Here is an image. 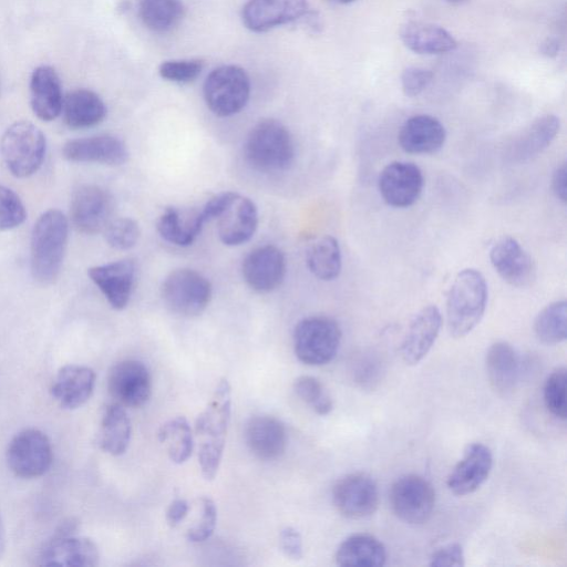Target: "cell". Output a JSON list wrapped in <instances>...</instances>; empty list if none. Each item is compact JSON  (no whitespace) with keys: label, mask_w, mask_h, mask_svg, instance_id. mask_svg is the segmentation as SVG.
<instances>
[{"label":"cell","mask_w":567,"mask_h":567,"mask_svg":"<svg viewBox=\"0 0 567 567\" xmlns=\"http://www.w3.org/2000/svg\"><path fill=\"white\" fill-rule=\"evenodd\" d=\"M310 11L307 0H248L241 10L243 23L252 32L302 20Z\"/></svg>","instance_id":"16"},{"label":"cell","mask_w":567,"mask_h":567,"mask_svg":"<svg viewBox=\"0 0 567 567\" xmlns=\"http://www.w3.org/2000/svg\"><path fill=\"white\" fill-rule=\"evenodd\" d=\"M215 219L220 241L227 246H238L254 236L258 226V210L250 198L229 192Z\"/></svg>","instance_id":"15"},{"label":"cell","mask_w":567,"mask_h":567,"mask_svg":"<svg viewBox=\"0 0 567 567\" xmlns=\"http://www.w3.org/2000/svg\"><path fill=\"white\" fill-rule=\"evenodd\" d=\"M492 467L491 450L480 442L468 444L463 457L449 475L447 486L455 495H468L485 483Z\"/></svg>","instance_id":"21"},{"label":"cell","mask_w":567,"mask_h":567,"mask_svg":"<svg viewBox=\"0 0 567 567\" xmlns=\"http://www.w3.org/2000/svg\"><path fill=\"white\" fill-rule=\"evenodd\" d=\"M390 504L398 518L411 525H421L432 516L435 492L424 477L406 474L391 486Z\"/></svg>","instance_id":"9"},{"label":"cell","mask_w":567,"mask_h":567,"mask_svg":"<svg viewBox=\"0 0 567 567\" xmlns=\"http://www.w3.org/2000/svg\"><path fill=\"white\" fill-rule=\"evenodd\" d=\"M432 78V72L424 68H406L401 74L402 91L409 97L417 96L429 86Z\"/></svg>","instance_id":"45"},{"label":"cell","mask_w":567,"mask_h":567,"mask_svg":"<svg viewBox=\"0 0 567 567\" xmlns=\"http://www.w3.org/2000/svg\"><path fill=\"white\" fill-rule=\"evenodd\" d=\"M205 224L202 209L181 212L168 207L157 220V231L164 240L185 247L193 244Z\"/></svg>","instance_id":"33"},{"label":"cell","mask_w":567,"mask_h":567,"mask_svg":"<svg viewBox=\"0 0 567 567\" xmlns=\"http://www.w3.org/2000/svg\"><path fill=\"white\" fill-rule=\"evenodd\" d=\"M231 412V388L221 379L205 408L195 422L198 441V463L205 480L215 478L223 452Z\"/></svg>","instance_id":"1"},{"label":"cell","mask_w":567,"mask_h":567,"mask_svg":"<svg viewBox=\"0 0 567 567\" xmlns=\"http://www.w3.org/2000/svg\"><path fill=\"white\" fill-rule=\"evenodd\" d=\"M332 501L347 518L371 516L379 505V489L374 480L364 473H351L340 478L332 488Z\"/></svg>","instance_id":"12"},{"label":"cell","mask_w":567,"mask_h":567,"mask_svg":"<svg viewBox=\"0 0 567 567\" xmlns=\"http://www.w3.org/2000/svg\"><path fill=\"white\" fill-rule=\"evenodd\" d=\"M333 1H336L338 3L347 4V3L353 2L354 0H333Z\"/></svg>","instance_id":"53"},{"label":"cell","mask_w":567,"mask_h":567,"mask_svg":"<svg viewBox=\"0 0 567 567\" xmlns=\"http://www.w3.org/2000/svg\"><path fill=\"white\" fill-rule=\"evenodd\" d=\"M62 113L70 128H87L101 123L106 115V106L95 92L76 89L63 99Z\"/></svg>","instance_id":"31"},{"label":"cell","mask_w":567,"mask_h":567,"mask_svg":"<svg viewBox=\"0 0 567 567\" xmlns=\"http://www.w3.org/2000/svg\"><path fill=\"white\" fill-rule=\"evenodd\" d=\"M341 342V329L336 320L326 316H312L298 322L293 331L296 357L308 365H323L337 354Z\"/></svg>","instance_id":"6"},{"label":"cell","mask_w":567,"mask_h":567,"mask_svg":"<svg viewBox=\"0 0 567 567\" xmlns=\"http://www.w3.org/2000/svg\"><path fill=\"white\" fill-rule=\"evenodd\" d=\"M293 390L298 398L308 404L317 414L327 415L332 411V399L317 378L311 375L298 377L293 382Z\"/></svg>","instance_id":"39"},{"label":"cell","mask_w":567,"mask_h":567,"mask_svg":"<svg viewBox=\"0 0 567 567\" xmlns=\"http://www.w3.org/2000/svg\"><path fill=\"white\" fill-rule=\"evenodd\" d=\"M63 99L56 71L49 65L35 68L30 79V103L33 113L42 121H52L61 114Z\"/></svg>","instance_id":"26"},{"label":"cell","mask_w":567,"mask_h":567,"mask_svg":"<svg viewBox=\"0 0 567 567\" xmlns=\"http://www.w3.org/2000/svg\"><path fill=\"white\" fill-rule=\"evenodd\" d=\"M217 523V508L214 501L205 496L202 498L200 518L194 524L186 534L192 543H202L208 539L215 530Z\"/></svg>","instance_id":"44"},{"label":"cell","mask_w":567,"mask_h":567,"mask_svg":"<svg viewBox=\"0 0 567 567\" xmlns=\"http://www.w3.org/2000/svg\"><path fill=\"white\" fill-rule=\"evenodd\" d=\"M53 461L49 437L37 429H25L13 436L7 449V462L19 477L34 478L47 473Z\"/></svg>","instance_id":"10"},{"label":"cell","mask_w":567,"mask_h":567,"mask_svg":"<svg viewBox=\"0 0 567 567\" xmlns=\"http://www.w3.org/2000/svg\"><path fill=\"white\" fill-rule=\"evenodd\" d=\"M245 441L250 452L260 460L280 457L287 446L285 425L271 415H256L245 426Z\"/></svg>","instance_id":"25"},{"label":"cell","mask_w":567,"mask_h":567,"mask_svg":"<svg viewBox=\"0 0 567 567\" xmlns=\"http://www.w3.org/2000/svg\"><path fill=\"white\" fill-rule=\"evenodd\" d=\"M241 271L245 281L252 290L270 292L284 281L285 255L272 245L257 247L245 257Z\"/></svg>","instance_id":"18"},{"label":"cell","mask_w":567,"mask_h":567,"mask_svg":"<svg viewBox=\"0 0 567 567\" xmlns=\"http://www.w3.org/2000/svg\"><path fill=\"white\" fill-rule=\"evenodd\" d=\"M103 231L107 245L117 250L131 249L141 235L138 224L128 217L112 219Z\"/></svg>","instance_id":"41"},{"label":"cell","mask_w":567,"mask_h":567,"mask_svg":"<svg viewBox=\"0 0 567 567\" xmlns=\"http://www.w3.org/2000/svg\"><path fill=\"white\" fill-rule=\"evenodd\" d=\"M131 435V420L124 406L116 402L105 406L96 436L100 449L114 456L122 455L128 447Z\"/></svg>","instance_id":"32"},{"label":"cell","mask_w":567,"mask_h":567,"mask_svg":"<svg viewBox=\"0 0 567 567\" xmlns=\"http://www.w3.org/2000/svg\"><path fill=\"white\" fill-rule=\"evenodd\" d=\"M489 259L496 272L511 286L527 287L536 278L532 256L511 236H503L493 244Z\"/></svg>","instance_id":"17"},{"label":"cell","mask_w":567,"mask_h":567,"mask_svg":"<svg viewBox=\"0 0 567 567\" xmlns=\"http://www.w3.org/2000/svg\"><path fill=\"white\" fill-rule=\"evenodd\" d=\"M68 236L69 221L62 212L49 209L38 218L30 240V267L35 281L48 285L58 278Z\"/></svg>","instance_id":"2"},{"label":"cell","mask_w":567,"mask_h":567,"mask_svg":"<svg viewBox=\"0 0 567 567\" xmlns=\"http://www.w3.org/2000/svg\"><path fill=\"white\" fill-rule=\"evenodd\" d=\"M189 506L186 499L175 498L166 509V522L171 527L179 525L187 516Z\"/></svg>","instance_id":"48"},{"label":"cell","mask_w":567,"mask_h":567,"mask_svg":"<svg viewBox=\"0 0 567 567\" xmlns=\"http://www.w3.org/2000/svg\"><path fill=\"white\" fill-rule=\"evenodd\" d=\"M87 275L112 308L122 310L127 306L136 275L133 260L123 259L94 266L87 270Z\"/></svg>","instance_id":"20"},{"label":"cell","mask_w":567,"mask_h":567,"mask_svg":"<svg viewBox=\"0 0 567 567\" xmlns=\"http://www.w3.org/2000/svg\"><path fill=\"white\" fill-rule=\"evenodd\" d=\"M560 50V42L557 38H547L539 47V51L547 58H554Z\"/></svg>","instance_id":"50"},{"label":"cell","mask_w":567,"mask_h":567,"mask_svg":"<svg viewBox=\"0 0 567 567\" xmlns=\"http://www.w3.org/2000/svg\"><path fill=\"white\" fill-rule=\"evenodd\" d=\"M100 554L94 542L85 537L54 535L40 555L43 566L93 567Z\"/></svg>","instance_id":"22"},{"label":"cell","mask_w":567,"mask_h":567,"mask_svg":"<svg viewBox=\"0 0 567 567\" xmlns=\"http://www.w3.org/2000/svg\"><path fill=\"white\" fill-rule=\"evenodd\" d=\"M27 217L20 197L10 188L0 185V231L20 226Z\"/></svg>","instance_id":"42"},{"label":"cell","mask_w":567,"mask_h":567,"mask_svg":"<svg viewBox=\"0 0 567 567\" xmlns=\"http://www.w3.org/2000/svg\"><path fill=\"white\" fill-rule=\"evenodd\" d=\"M62 155L72 163H99L111 166L123 165L128 159L126 144L110 134L71 140L63 145Z\"/></svg>","instance_id":"19"},{"label":"cell","mask_w":567,"mask_h":567,"mask_svg":"<svg viewBox=\"0 0 567 567\" xmlns=\"http://www.w3.org/2000/svg\"><path fill=\"white\" fill-rule=\"evenodd\" d=\"M47 141L42 131L27 121L10 125L0 141V154L8 171L16 177L33 175L45 157Z\"/></svg>","instance_id":"5"},{"label":"cell","mask_w":567,"mask_h":567,"mask_svg":"<svg viewBox=\"0 0 567 567\" xmlns=\"http://www.w3.org/2000/svg\"><path fill=\"white\" fill-rule=\"evenodd\" d=\"M159 443L166 450L173 463L186 462L194 450V434L184 416H176L165 422L157 432Z\"/></svg>","instance_id":"37"},{"label":"cell","mask_w":567,"mask_h":567,"mask_svg":"<svg viewBox=\"0 0 567 567\" xmlns=\"http://www.w3.org/2000/svg\"><path fill=\"white\" fill-rule=\"evenodd\" d=\"M107 389L115 402L122 406L140 408L152 394L151 373L141 361L117 362L109 372Z\"/></svg>","instance_id":"13"},{"label":"cell","mask_w":567,"mask_h":567,"mask_svg":"<svg viewBox=\"0 0 567 567\" xmlns=\"http://www.w3.org/2000/svg\"><path fill=\"white\" fill-rule=\"evenodd\" d=\"M306 260L310 272L318 279H336L342 266L338 240L330 235L316 239L307 249Z\"/></svg>","instance_id":"35"},{"label":"cell","mask_w":567,"mask_h":567,"mask_svg":"<svg viewBox=\"0 0 567 567\" xmlns=\"http://www.w3.org/2000/svg\"><path fill=\"white\" fill-rule=\"evenodd\" d=\"M247 163L262 173L288 169L295 159V144L289 130L279 121L266 118L258 122L244 144Z\"/></svg>","instance_id":"4"},{"label":"cell","mask_w":567,"mask_h":567,"mask_svg":"<svg viewBox=\"0 0 567 567\" xmlns=\"http://www.w3.org/2000/svg\"><path fill=\"white\" fill-rule=\"evenodd\" d=\"M334 560L339 566H383L386 560V550L384 545L374 536L354 534L339 545Z\"/></svg>","instance_id":"34"},{"label":"cell","mask_w":567,"mask_h":567,"mask_svg":"<svg viewBox=\"0 0 567 567\" xmlns=\"http://www.w3.org/2000/svg\"><path fill=\"white\" fill-rule=\"evenodd\" d=\"M165 306L182 317L199 316L212 298V285L200 272L182 268L169 272L161 287Z\"/></svg>","instance_id":"8"},{"label":"cell","mask_w":567,"mask_h":567,"mask_svg":"<svg viewBox=\"0 0 567 567\" xmlns=\"http://www.w3.org/2000/svg\"><path fill=\"white\" fill-rule=\"evenodd\" d=\"M446 132L435 117L419 114L408 118L399 132L401 148L410 154H432L444 145Z\"/></svg>","instance_id":"27"},{"label":"cell","mask_w":567,"mask_h":567,"mask_svg":"<svg viewBox=\"0 0 567 567\" xmlns=\"http://www.w3.org/2000/svg\"><path fill=\"white\" fill-rule=\"evenodd\" d=\"M203 70V61L198 59L169 60L158 68L159 75L171 82L188 83L194 81Z\"/></svg>","instance_id":"43"},{"label":"cell","mask_w":567,"mask_h":567,"mask_svg":"<svg viewBox=\"0 0 567 567\" xmlns=\"http://www.w3.org/2000/svg\"><path fill=\"white\" fill-rule=\"evenodd\" d=\"M534 332L545 344H557L567 336V303L558 300L546 306L534 321Z\"/></svg>","instance_id":"38"},{"label":"cell","mask_w":567,"mask_h":567,"mask_svg":"<svg viewBox=\"0 0 567 567\" xmlns=\"http://www.w3.org/2000/svg\"><path fill=\"white\" fill-rule=\"evenodd\" d=\"M487 285L476 269L467 268L454 278L446 300L447 329L454 338L470 333L484 316Z\"/></svg>","instance_id":"3"},{"label":"cell","mask_w":567,"mask_h":567,"mask_svg":"<svg viewBox=\"0 0 567 567\" xmlns=\"http://www.w3.org/2000/svg\"><path fill=\"white\" fill-rule=\"evenodd\" d=\"M517 351L506 341L493 343L485 358L488 381L501 395L511 394L520 378L522 364Z\"/></svg>","instance_id":"29"},{"label":"cell","mask_w":567,"mask_h":567,"mask_svg":"<svg viewBox=\"0 0 567 567\" xmlns=\"http://www.w3.org/2000/svg\"><path fill=\"white\" fill-rule=\"evenodd\" d=\"M464 564V551L457 543H451L437 548L430 557V566L462 567Z\"/></svg>","instance_id":"46"},{"label":"cell","mask_w":567,"mask_h":567,"mask_svg":"<svg viewBox=\"0 0 567 567\" xmlns=\"http://www.w3.org/2000/svg\"><path fill=\"white\" fill-rule=\"evenodd\" d=\"M279 544L282 553L293 559L299 560L303 555L302 537L293 527H285L279 535Z\"/></svg>","instance_id":"47"},{"label":"cell","mask_w":567,"mask_h":567,"mask_svg":"<svg viewBox=\"0 0 567 567\" xmlns=\"http://www.w3.org/2000/svg\"><path fill=\"white\" fill-rule=\"evenodd\" d=\"M442 324L436 306L422 308L411 320L401 346V355L406 364H417L429 353Z\"/></svg>","instance_id":"23"},{"label":"cell","mask_w":567,"mask_h":567,"mask_svg":"<svg viewBox=\"0 0 567 567\" xmlns=\"http://www.w3.org/2000/svg\"><path fill=\"white\" fill-rule=\"evenodd\" d=\"M444 1H446L450 4L458 6V4H463V3L467 2L468 0H444Z\"/></svg>","instance_id":"52"},{"label":"cell","mask_w":567,"mask_h":567,"mask_svg":"<svg viewBox=\"0 0 567 567\" xmlns=\"http://www.w3.org/2000/svg\"><path fill=\"white\" fill-rule=\"evenodd\" d=\"M4 550H6V533H4V527H3V523H2V518H1V514H0V559L2 558V556L4 554Z\"/></svg>","instance_id":"51"},{"label":"cell","mask_w":567,"mask_h":567,"mask_svg":"<svg viewBox=\"0 0 567 567\" xmlns=\"http://www.w3.org/2000/svg\"><path fill=\"white\" fill-rule=\"evenodd\" d=\"M403 44L416 54H442L457 47L454 37L443 27L427 22H408L400 31Z\"/></svg>","instance_id":"30"},{"label":"cell","mask_w":567,"mask_h":567,"mask_svg":"<svg viewBox=\"0 0 567 567\" xmlns=\"http://www.w3.org/2000/svg\"><path fill=\"white\" fill-rule=\"evenodd\" d=\"M567 371L564 367L554 370L544 384V403L548 412L560 420H566Z\"/></svg>","instance_id":"40"},{"label":"cell","mask_w":567,"mask_h":567,"mask_svg":"<svg viewBox=\"0 0 567 567\" xmlns=\"http://www.w3.org/2000/svg\"><path fill=\"white\" fill-rule=\"evenodd\" d=\"M185 8L181 0H138V16L153 32L167 33L183 20Z\"/></svg>","instance_id":"36"},{"label":"cell","mask_w":567,"mask_h":567,"mask_svg":"<svg viewBox=\"0 0 567 567\" xmlns=\"http://www.w3.org/2000/svg\"><path fill=\"white\" fill-rule=\"evenodd\" d=\"M203 92L206 105L215 115L231 116L249 100V78L240 66L223 65L207 75Z\"/></svg>","instance_id":"7"},{"label":"cell","mask_w":567,"mask_h":567,"mask_svg":"<svg viewBox=\"0 0 567 567\" xmlns=\"http://www.w3.org/2000/svg\"><path fill=\"white\" fill-rule=\"evenodd\" d=\"M559 127L560 121L554 114L537 117L508 145L507 159L522 163L537 156L550 145Z\"/></svg>","instance_id":"28"},{"label":"cell","mask_w":567,"mask_h":567,"mask_svg":"<svg viewBox=\"0 0 567 567\" xmlns=\"http://www.w3.org/2000/svg\"><path fill=\"white\" fill-rule=\"evenodd\" d=\"M551 188L555 196L566 203L567 200V166L566 163L560 164L554 172L551 178Z\"/></svg>","instance_id":"49"},{"label":"cell","mask_w":567,"mask_h":567,"mask_svg":"<svg viewBox=\"0 0 567 567\" xmlns=\"http://www.w3.org/2000/svg\"><path fill=\"white\" fill-rule=\"evenodd\" d=\"M378 184L380 194L388 205L404 208L417 200L424 179L420 167L414 163L396 161L381 171Z\"/></svg>","instance_id":"14"},{"label":"cell","mask_w":567,"mask_h":567,"mask_svg":"<svg viewBox=\"0 0 567 567\" xmlns=\"http://www.w3.org/2000/svg\"><path fill=\"white\" fill-rule=\"evenodd\" d=\"M113 213L112 195L99 185H80L71 195L70 219L79 233L94 235L103 231L113 219Z\"/></svg>","instance_id":"11"},{"label":"cell","mask_w":567,"mask_h":567,"mask_svg":"<svg viewBox=\"0 0 567 567\" xmlns=\"http://www.w3.org/2000/svg\"><path fill=\"white\" fill-rule=\"evenodd\" d=\"M94 385L95 372L91 368L68 364L56 373L50 392L62 409L74 410L91 398Z\"/></svg>","instance_id":"24"}]
</instances>
